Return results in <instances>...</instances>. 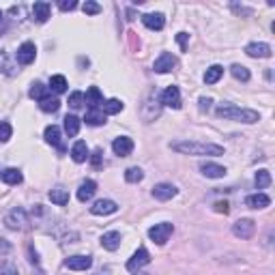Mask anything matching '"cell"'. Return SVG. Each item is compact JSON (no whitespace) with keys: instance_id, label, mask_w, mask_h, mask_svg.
I'll return each instance as SVG.
<instances>
[{"instance_id":"6da1fadb","label":"cell","mask_w":275,"mask_h":275,"mask_svg":"<svg viewBox=\"0 0 275 275\" xmlns=\"http://www.w3.org/2000/svg\"><path fill=\"white\" fill-rule=\"evenodd\" d=\"M172 151L177 153H183V155H198V157H202V155H224V146L219 144H213V142H196V140H181V142H172Z\"/></svg>"},{"instance_id":"7a4b0ae2","label":"cell","mask_w":275,"mask_h":275,"mask_svg":"<svg viewBox=\"0 0 275 275\" xmlns=\"http://www.w3.org/2000/svg\"><path fill=\"white\" fill-rule=\"evenodd\" d=\"M215 114L219 118H226V121H236V123H245V125H254V123L260 121V114L256 112V110L239 108V106H232V104L219 106L215 110Z\"/></svg>"},{"instance_id":"3957f363","label":"cell","mask_w":275,"mask_h":275,"mask_svg":"<svg viewBox=\"0 0 275 275\" xmlns=\"http://www.w3.org/2000/svg\"><path fill=\"white\" fill-rule=\"evenodd\" d=\"M5 224H7V228H11V230H26L28 224H30V217H28V213H26L24 209L15 207V209H11L7 213Z\"/></svg>"},{"instance_id":"277c9868","label":"cell","mask_w":275,"mask_h":275,"mask_svg":"<svg viewBox=\"0 0 275 275\" xmlns=\"http://www.w3.org/2000/svg\"><path fill=\"white\" fill-rule=\"evenodd\" d=\"M172 232H174V226H172L170 222H161V224H155L153 228H149L151 241H153V243H157V245L168 243V239L172 236Z\"/></svg>"},{"instance_id":"5b68a950","label":"cell","mask_w":275,"mask_h":275,"mask_svg":"<svg viewBox=\"0 0 275 275\" xmlns=\"http://www.w3.org/2000/svg\"><path fill=\"white\" fill-rule=\"evenodd\" d=\"M151 262V254L146 252V247H138V250L133 252V256L129 260H127V271H140L142 267H146V264Z\"/></svg>"},{"instance_id":"8992f818","label":"cell","mask_w":275,"mask_h":275,"mask_svg":"<svg viewBox=\"0 0 275 275\" xmlns=\"http://www.w3.org/2000/svg\"><path fill=\"white\" fill-rule=\"evenodd\" d=\"M17 62L20 65H30V62H35V58H37V48H35V43L32 41H26V43H22L20 48H17Z\"/></svg>"},{"instance_id":"52a82bcc","label":"cell","mask_w":275,"mask_h":275,"mask_svg":"<svg viewBox=\"0 0 275 275\" xmlns=\"http://www.w3.org/2000/svg\"><path fill=\"white\" fill-rule=\"evenodd\" d=\"M232 232H234V236H239V239H252L256 232V224L252 219H239V222L232 224Z\"/></svg>"},{"instance_id":"ba28073f","label":"cell","mask_w":275,"mask_h":275,"mask_svg":"<svg viewBox=\"0 0 275 275\" xmlns=\"http://www.w3.org/2000/svg\"><path fill=\"white\" fill-rule=\"evenodd\" d=\"M65 267L71 269V271H86L93 267V258L90 256H84V254H78V256H69L65 260Z\"/></svg>"},{"instance_id":"9c48e42d","label":"cell","mask_w":275,"mask_h":275,"mask_svg":"<svg viewBox=\"0 0 275 275\" xmlns=\"http://www.w3.org/2000/svg\"><path fill=\"white\" fill-rule=\"evenodd\" d=\"M177 194H179V189L174 187L172 183H159V185L153 187V198H155V200H161V202H166V200H172Z\"/></svg>"},{"instance_id":"30bf717a","label":"cell","mask_w":275,"mask_h":275,"mask_svg":"<svg viewBox=\"0 0 275 275\" xmlns=\"http://www.w3.org/2000/svg\"><path fill=\"white\" fill-rule=\"evenodd\" d=\"M60 127L56 125H48L45 127V131H43V138H45V142L52 144V146H56V149L60 153H65V146H62V138H60Z\"/></svg>"},{"instance_id":"8fae6325","label":"cell","mask_w":275,"mask_h":275,"mask_svg":"<svg viewBox=\"0 0 275 275\" xmlns=\"http://www.w3.org/2000/svg\"><path fill=\"white\" fill-rule=\"evenodd\" d=\"M174 67H177V58H174L172 54H168V52L159 54V58L155 60V65H153L155 73H170Z\"/></svg>"},{"instance_id":"7c38bea8","label":"cell","mask_w":275,"mask_h":275,"mask_svg":"<svg viewBox=\"0 0 275 275\" xmlns=\"http://www.w3.org/2000/svg\"><path fill=\"white\" fill-rule=\"evenodd\" d=\"M112 151H114V155H118V157H127V155H131V151H133V140L127 135L116 138V140L112 142Z\"/></svg>"},{"instance_id":"4fadbf2b","label":"cell","mask_w":275,"mask_h":275,"mask_svg":"<svg viewBox=\"0 0 275 275\" xmlns=\"http://www.w3.org/2000/svg\"><path fill=\"white\" fill-rule=\"evenodd\" d=\"M245 54L252 58H271L273 50H271L269 43H250L245 48Z\"/></svg>"},{"instance_id":"5bb4252c","label":"cell","mask_w":275,"mask_h":275,"mask_svg":"<svg viewBox=\"0 0 275 275\" xmlns=\"http://www.w3.org/2000/svg\"><path fill=\"white\" fill-rule=\"evenodd\" d=\"M161 104L168 106V108L179 110V108H181V90H179L177 86H168V88L161 93Z\"/></svg>"},{"instance_id":"9a60e30c","label":"cell","mask_w":275,"mask_h":275,"mask_svg":"<svg viewBox=\"0 0 275 275\" xmlns=\"http://www.w3.org/2000/svg\"><path fill=\"white\" fill-rule=\"evenodd\" d=\"M118 211V204L114 200H97V202L90 207V213L93 215H112Z\"/></svg>"},{"instance_id":"2e32d148","label":"cell","mask_w":275,"mask_h":275,"mask_svg":"<svg viewBox=\"0 0 275 275\" xmlns=\"http://www.w3.org/2000/svg\"><path fill=\"white\" fill-rule=\"evenodd\" d=\"M142 24L149 30H161L163 26H166V17H163L161 13H144L142 15Z\"/></svg>"},{"instance_id":"e0dca14e","label":"cell","mask_w":275,"mask_h":275,"mask_svg":"<svg viewBox=\"0 0 275 275\" xmlns=\"http://www.w3.org/2000/svg\"><path fill=\"white\" fill-rule=\"evenodd\" d=\"M50 13H52L50 3H35V5H32V20H35V22L45 24V22L50 20Z\"/></svg>"},{"instance_id":"ac0fdd59","label":"cell","mask_w":275,"mask_h":275,"mask_svg":"<svg viewBox=\"0 0 275 275\" xmlns=\"http://www.w3.org/2000/svg\"><path fill=\"white\" fill-rule=\"evenodd\" d=\"M200 172H202L207 179H222L224 174H226V168L224 166H217V163L204 161V163H200Z\"/></svg>"},{"instance_id":"d6986e66","label":"cell","mask_w":275,"mask_h":275,"mask_svg":"<svg viewBox=\"0 0 275 275\" xmlns=\"http://www.w3.org/2000/svg\"><path fill=\"white\" fill-rule=\"evenodd\" d=\"M95 191H97V183L88 179L78 187V200L80 202H88V200L95 196Z\"/></svg>"},{"instance_id":"ffe728a7","label":"cell","mask_w":275,"mask_h":275,"mask_svg":"<svg viewBox=\"0 0 275 275\" xmlns=\"http://www.w3.org/2000/svg\"><path fill=\"white\" fill-rule=\"evenodd\" d=\"M71 159L76 161V163H84L88 159V146L84 140H78L76 144H73V149H71Z\"/></svg>"},{"instance_id":"44dd1931","label":"cell","mask_w":275,"mask_h":275,"mask_svg":"<svg viewBox=\"0 0 275 275\" xmlns=\"http://www.w3.org/2000/svg\"><path fill=\"white\" fill-rule=\"evenodd\" d=\"M245 204L250 209H267L271 204V198L267 194H252L245 198Z\"/></svg>"},{"instance_id":"7402d4cb","label":"cell","mask_w":275,"mask_h":275,"mask_svg":"<svg viewBox=\"0 0 275 275\" xmlns=\"http://www.w3.org/2000/svg\"><path fill=\"white\" fill-rule=\"evenodd\" d=\"M101 245L106 247L108 252H114L118 250V245H121V232H116V230H110L101 236Z\"/></svg>"},{"instance_id":"603a6c76","label":"cell","mask_w":275,"mask_h":275,"mask_svg":"<svg viewBox=\"0 0 275 275\" xmlns=\"http://www.w3.org/2000/svg\"><path fill=\"white\" fill-rule=\"evenodd\" d=\"M84 121H86V125H90V127H99V125L106 123V114H104L99 108H90L88 112H86V116H84Z\"/></svg>"},{"instance_id":"cb8c5ba5","label":"cell","mask_w":275,"mask_h":275,"mask_svg":"<svg viewBox=\"0 0 275 275\" xmlns=\"http://www.w3.org/2000/svg\"><path fill=\"white\" fill-rule=\"evenodd\" d=\"M0 177H3V181L7 183V185H20V183L24 181L22 172L17 170V168H7V170H3V172H0Z\"/></svg>"},{"instance_id":"d4e9b609","label":"cell","mask_w":275,"mask_h":275,"mask_svg":"<svg viewBox=\"0 0 275 275\" xmlns=\"http://www.w3.org/2000/svg\"><path fill=\"white\" fill-rule=\"evenodd\" d=\"M50 200L54 204H58V207H65L67 202H69V191L67 189H62V187H54V189H50Z\"/></svg>"},{"instance_id":"484cf974","label":"cell","mask_w":275,"mask_h":275,"mask_svg":"<svg viewBox=\"0 0 275 275\" xmlns=\"http://www.w3.org/2000/svg\"><path fill=\"white\" fill-rule=\"evenodd\" d=\"M86 104L90 106V108H99L104 104V95H101V90H99L97 86H90L88 90H86Z\"/></svg>"},{"instance_id":"4316f807","label":"cell","mask_w":275,"mask_h":275,"mask_svg":"<svg viewBox=\"0 0 275 275\" xmlns=\"http://www.w3.org/2000/svg\"><path fill=\"white\" fill-rule=\"evenodd\" d=\"M123 108H125V104L121 101V99H108V101H104V110H101V112L108 114V116H114L118 112H123Z\"/></svg>"},{"instance_id":"83f0119b","label":"cell","mask_w":275,"mask_h":275,"mask_svg":"<svg viewBox=\"0 0 275 275\" xmlns=\"http://www.w3.org/2000/svg\"><path fill=\"white\" fill-rule=\"evenodd\" d=\"M48 88L52 90V93H56V95L65 93V90H67V78H65V76H52Z\"/></svg>"},{"instance_id":"f1b7e54d","label":"cell","mask_w":275,"mask_h":275,"mask_svg":"<svg viewBox=\"0 0 275 275\" xmlns=\"http://www.w3.org/2000/svg\"><path fill=\"white\" fill-rule=\"evenodd\" d=\"M78 131H80V118L73 114H67L65 116V133L69 138H73V135H78Z\"/></svg>"},{"instance_id":"f546056e","label":"cell","mask_w":275,"mask_h":275,"mask_svg":"<svg viewBox=\"0 0 275 275\" xmlns=\"http://www.w3.org/2000/svg\"><path fill=\"white\" fill-rule=\"evenodd\" d=\"M224 76V67L222 65H213L209 67L207 73H204V82L207 84H215V82H219V78Z\"/></svg>"},{"instance_id":"4dcf8cb0","label":"cell","mask_w":275,"mask_h":275,"mask_svg":"<svg viewBox=\"0 0 275 275\" xmlns=\"http://www.w3.org/2000/svg\"><path fill=\"white\" fill-rule=\"evenodd\" d=\"M48 93H50V88L45 84H41V82H35V84L30 86V90H28V95L32 99H39V101H41V99H45V97H50Z\"/></svg>"},{"instance_id":"1f68e13d","label":"cell","mask_w":275,"mask_h":275,"mask_svg":"<svg viewBox=\"0 0 275 275\" xmlns=\"http://www.w3.org/2000/svg\"><path fill=\"white\" fill-rule=\"evenodd\" d=\"M39 108L43 110V112H58V108H60V101L56 97H45V99H41L39 101Z\"/></svg>"},{"instance_id":"d6a6232c","label":"cell","mask_w":275,"mask_h":275,"mask_svg":"<svg viewBox=\"0 0 275 275\" xmlns=\"http://www.w3.org/2000/svg\"><path fill=\"white\" fill-rule=\"evenodd\" d=\"M254 183H256V187H258V189L269 187L271 185V172L269 170H258V172H256Z\"/></svg>"},{"instance_id":"836d02e7","label":"cell","mask_w":275,"mask_h":275,"mask_svg":"<svg viewBox=\"0 0 275 275\" xmlns=\"http://www.w3.org/2000/svg\"><path fill=\"white\" fill-rule=\"evenodd\" d=\"M230 73H232L236 80H241V82H250V78H252L250 69L243 67V65H232V67H230Z\"/></svg>"},{"instance_id":"e575fe53","label":"cell","mask_w":275,"mask_h":275,"mask_svg":"<svg viewBox=\"0 0 275 275\" xmlns=\"http://www.w3.org/2000/svg\"><path fill=\"white\" fill-rule=\"evenodd\" d=\"M0 73H7V76H13V73H15L11 60H9V56H7L5 50H0Z\"/></svg>"},{"instance_id":"d590c367","label":"cell","mask_w":275,"mask_h":275,"mask_svg":"<svg viewBox=\"0 0 275 275\" xmlns=\"http://www.w3.org/2000/svg\"><path fill=\"white\" fill-rule=\"evenodd\" d=\"M144 179V172L140 168H127L125 170V181L127 183H140Z\"/></svg>"},{"instance_id":"8d00e7d4","label":"cell","mask_w":275,"mask_h":275,"mask_svg":"<svg viewBox=\"0 0 275 275\" xmlns=\"http://www.w3.org/2000/svg\"><path fill=\"white\" fill-rule=\"evenodd\" d=\"M84 93H80V90H76V93H71L69 95V106L73 108V110H80L82 106H84Z\"/></svg>"},{"instance_id":"74e56055","label":"cell","mask_w":275,"mask_h":275,"mask_svg":"<svg viewBox=\"0 0 275 275\" xmlns=\"http://www.w3.org/2000/svg\"><path fill=\"white\" fill-rule=\"evenodd\" d=\"M13 135V127L7 121H0V142H9Z\"/></svg>"},{"instance_id":"f35d334b","label":"cell","mask_w":275,"mask_h":275,"mask_svg":"<svg viewBox=\"0 0 275 275\" xmlns=\"http://www.w3.org/2000/svg\"><path fill=\"white\" fill-rule=\"evenodd\" d=\"M88 157H90V163H93V168H101L104 166V151L101 149H95L93 151V155H88Z\"/></svg>"},{"instance_id":"ab89813d","label":"cell","mask_w":275,"mask_h":275,"mask_svg":"<svg viewBox=\"0 0 275 275\" xmlns=\"http://www.w3.org/2000/svg\"><path fill=\"white\" fill-rule=\"evenodd\" d=\"M82 9H84L86 15H97L99 11H101V7H99L97 3H93V0H86V3L82 5Z\"/></svg>"},{"instance_id":"60d3db41","label":"cell","mask_w":275,"mask_h":275,"mask_svg":"<svg viewBox=\"0 0 275 275\" xmlns=\"http://www.w3.org/2000/svg\"><path fill=\"white\" fill-rule=\"evenodd\" d=\"M0 275H20V271L13 262H3L0 264Z\"/></svg>"},{"instance_id":"b9f144b4","label":"cell","mask_w":275,"mask_h":275,"mask_svg":"<svg viewBox=\"0 0 275 275\" xmlns=\"http://www.w3.org/2000/svg\"><path fill=\"white\" fill-rule=\"evenodd\" d=\"M58 7H60V11H73V9L78 7V3L76 0H60Z\"/></svg>"},{"instance_id":"7bdbcfd3","label":"cell","mask_w":275,"mask_h":275,"mask_svg":"<svg viewBox=\"0 0 275 275\" xmlns=\"http://www.w3.org/2000/svg\"><path fill=\"white\" fill-rule=\"evenodd\" d=\"M187 39H189L187 32H179V35H177V41H179V45H181L183 52H187Z\"/></svg>"},{"instance_id":"ee69618b","label":"cell","mask_w":275,"mask_h":275,"mask_svg":"<svg viewBox=\"0 0 275 275\" xmlns=\"http://www.w3.org/2000/svg\"><path fill=\"white\" fill-rule=\"evenodd\" d=\"M9 252H11V243H9L7 239H0V258H3V256H7Z\"/></svg>"},{"instance_id":"f6af8a7d","label":"cell","mask_w":275,"mask_h":275,"mask_svg":"<svg viewBox=\"0 0 275 275\" xmlns=\"http://www.w3.org/2000/svg\"><path fill=\"white\" fill-rule=\"evenodd\" d=\"M215 211H217V213H228V211H230V204H228V202H215Z\"/></svg>"},{"instance_id":"bcb514c9","label":"cell","mask_w":275,"mask_h":275,"mask_svg":"<svg viewBox=\"0 0 275 275\" xmlns=\"http://www.w3.org/2000/svg\"><path fill=\"white\" fill-rule=\"evenodd\" d=\"M28 258H30V262L39 264V256H37V250H35L32 245H28Z\"/></svg>"},{"instance_id":"7dc6e473","label":"cell","mask_w":275,"mask_h":275,"mask_svg":"<svg viewBox=\"0 0 275 275\" xmlns=\"http://www.w3.org/2000/svg\"><path fill=\"white\" fill-rule=\"evenodd\" d=\"M211 104H213V101H211L209 97H200V110H202V112L211 108Z\"/></svg>"},{"instance_id":"c3c4849f","label":"cell","mask_w":275,"mask_h":275,"mask_svg":"<svg viewBox=\"0 0 275 275\" xmlns=\"http://www.w3.org/2000/svg\"><path fill=\"white\" fill-rule=\"evenodd\" d=\"M0 22H3V11H0Z\"/></svg>"},{"instance_id":"681fc988","label":"cell","mask_w":275,"mask_h":275,"mask_svg":"<svg viewBox=\"0 0 275 275\" xmlns=\"http://www.w3.org/2000/svg\"><path fill=\"white\" fill-rule=\"evenodd\" d=\"M135 275H144V273H140V271H138V273H135Z\"/></svg>"}]
</instances>
